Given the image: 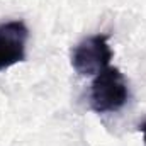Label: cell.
<instances>
[{
	"label": "cell",
	"mask_w": 146,
	"mask_h": 146,
	"mask_svg": "<svg viewBox=\"0 0 146 146\" xmlns=\"http://www.w3.org/2000/svg\"><path fill=\"white\" fill-rule=\"evenodd\" d=\"M129 99V88L124 75L117 68L107 66L97 73L90 87V107L99 114L122 109Z\"/></svg>",
	"instance_id": "obj_1"
},
{
	"label": "cell",
	"mask_w": 146,
	"mask_h": 146,
	"mask_svg": "<svg viewBox=\"0 0 146 146\" xmlns=\"http://www.w3.org/2000/svg\"><path fill=\"white\" fill-rule=\"evenodd\" d=\"M112 60V49L107 34H95L80 41L72 51V66L75 72L90 76L107 68Z\"/></svg>",
	"instance_id": "obj_2"
},
{
	"label": "cell",
	"mask_w": 146,
	"mask_h": 146,
	"mask_svg": "<svg viewBox=\"0 0 146 146\" xmlns=\"http://www.w3.org/2000/svg\"><path fill=\"white\" fill-rule=\"evenodd\" d=\"M27 39L29 29L22 21L0 22V70L26 60Z\"/></svg>",
	"instance_id": "obj_3"
},
{
	"label": "cell",
	"mask_w": 146,
	"mask_h": 146,
	"mask_svg": "<svg viewBox=\"0 0 146 146\" xmlns=\"http://www.w3.org/2000/svg\"><path fill=\"white\" fill-rule=\"evenodd\" d=\"M138 129L143 133V139H145V146H146V121H143V122L138 126Z\"/></svg>",
	"instance_id": "obj_4"
}]
</instances>
